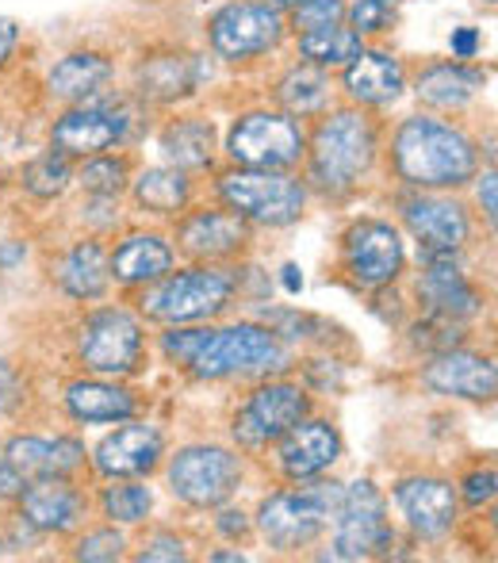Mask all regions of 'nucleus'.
<instances>
[{"instance_id":"nucleus-1","label":"nucleus","mask_w":498,"mask_h":563,"mask_svg":"<svg viewBox=\"0 0 498 563\" xmlns=\"http://www.w3.org/2000/svg\"><path fill=\"white\" fill-rule=\"evenodd\" d=\"M154 353L188 384H253L265 376L296 372V349L276 338L261 319H219L192 327H162Z\"/></svg>"},{"instance_id":"nucleus-2","label":"nucleus","mask_w":498,"mask_h":563,"mask_svg":"<svg viewBox=\"0 0 498 563\" xmlns=\"http://www.w3.org/2000/svg\"><path fill=\"white\" fill-rule=\"evenodd\" d=\"M484 165V142L456 115L410 112L384 134V169L410 192H464Z\"/></svg>"},{"instance_id":"nucleus-3","label":"nucleus","mask_w":498,"mask_h":563,"mask_svg":"<svg viewBox=\"0 0 498 563\" xmlns=\"http://www.w3.org/2000/svg\"><path fill=\"white\" fill-rule=\"evenodd\" d=\"M387 123L376 112L337 100L330 112L307 123L303 180L319 200H353L384 169Z\"/></svg>"},{"instance_id":"nucleus-4","label":"nucleus","mask_w":498,"mask_h":563,"mask_svg":"<svg viewBox=\"0 0 498 563\" xmlns=\"http://www.w3.org/2000/svg\"><path fill=\"white\" fill-rule=\"evenodd\" d=\"M239 303V265H200V261H177L162 280L131 296V307L150 330L219 322Z\"/></svg>"},{"instance_id":"nucleus-5","label":"nucleus","mask_w":498,"mask_h":563,"mask_svg":"<svg viewBox=\"0 0 498 563\" xmlns=\"http://www.w3.org/2000/svg\"><path fill=\"white\" fill-rule=\"evenodd\" d=\"M342 479L319 475V479L284 483V487L261 495L253 510V537L273 556H311L327 541L330 518L342 503Z\"/></svg>"},{"instance_id":"nucleus-6","label":"nucleus","mask_w":498,"mask_h":563,"mask_svg":"<svg viewBox=\"0 0 498 563\" xmlns=\"http://www.w3.org/2000/svg\"><path fill=\"white\" fill-rule=\"evenodd\" d=\"M74 361L89 376L139 379L154 353V338L131 303H89L74 322Z\"/></svg>"},{"instance_id":"nucleus-7","label":"nucleus","mask_w":498,"mask_h":563,"mask_svg":"<svg viewBox=\"0 0 498 563\" xmlns=\"http://www.w3.org/2000/svg\"><path fill=\"white\" fill-rule=\"evenodd\" d=\"M162 483L177 506L192 514H211L234 503L250 479V456L226 441H185L162 460Z\"/></svg>"},{"instance_id":"nucleus-8","label":"nucleus","mask_w":498,"mask_h":563,"mask_svg":"<svg viewBox=\"0 0 498 563\" xmlns=\"http://www.w3.org/2000/svg\"><path fill=\"white\" fill-rule=\"evenodd\" d=\"M211 200L239 211L253 230H291L307 219L314 196L303 173L242 169L223 162L211 173Z\"/></svg>"},{"instance_id":"nucleus-9","label":"nucleus","mask_w":498,"mask_h":563,"mask_svg":"<svg viewBox=\"0 0 498 563\" xmlns=\"http://www.w3.org/2000/svg\"><path fill=\"white\" fill-rule=\"evenodd\" d=\"M314 552L319 560L334 563H365L391 560L399 549V521L391 518L387 490L376 479H353L342 487L334 518H330L327 541Z\"/></svg>"},{"instance_id":"nucleus-10","label":"nucleus","mask_w":498,"mask_h":563,"mask_svg":"<svg viewBox=\"0 0 498 563\" xmlns=\"http://www.w3.org/2000/svg\"><path fill=\"white\" fill-rule=\"evenodd\" d=\"M307 415H314V395L307 391L296 372H284V376H265L246 384L242 399L231 407L226 433H231V445L253 460L268 452V445L284 430H291Z\"/></svg>"},{"instance_id":"nucleus-11","label":"nucleus","mask_w":498,"mask_h":563,"mask_svg":"<svg viewBox=\"0 0 498 563\" xmlns=\"http://www.w3.org/2000/svg\"><path fill=\"white\" fill-rule=\"evenodd\" d=\"M219 150H223L226 165L299 173L307 157V123L265 100V104L242 108L231 119Z\"/></svg>"},{"instance_id":"nucleus-12","label":"nucleus","mask_w":498,"mask_h":563,"mask_svg":"<svg viewBox=\"0 0 498 563\" xmlns=\"http://www.w3.org/2000/svg\"><path fill=\"white\" fill-rule=\"evenodd\" d=\"M410 273L407 238L395 219L357 216L337 234V276L361 296L395 288Z\"/></svg>"},{"instance_id":"nucleus-13","label":"nucleus","mask_w":498,"mask_h":563,"mask_svg":"<svg viewBox=\"0 0 498 563\" xmlns=\"http://www.w3.org/2000/svg\"><path fill=\"white\" fill-rule=\"evenodd\" d=\"M142 112L146 108L134 104L126 92H108V97L89 100V104L58 108V115L46 126V146L66 154L69 162L104 154V150H123L131 146Z\"/></svg>"},{"instance_id":"nucleus-14","label":"nucleus","mask_w":498,"mask_h":563,"mask_svg":"<svg viewBox=\"0 0 498 563\" xmlns=\"http://www.w3.org/2000/svg\"><path fill=\"white\" fill-rule=\"evenodd\" d=\"M208 51L223 66H253L284 51L288 43V20L261 0H226L203 23Z\"/></svg>"},{"instance_id":"nucleus-15","label":"nucleus","mask_w":498,"mask_h":563,"mask_svg":"<svg viewBox=\"0 0 498 563\" xmlns=\"http://www.w3.org/2000/svg\"><path fill=\"white\" fill-rule=\"evenodd\" d=\"M407 276L414 311L445 314L472 330L491 311V291L472 276L468 253H418V268Z\"/></svg>"},{"instance_id":"nucleus-16","label":"nucleus","mask_w":498,"mask_h":563,"mask_svg":"<svg viewBox=\"0 0 498 563\" xmlns=\"http://www.w3.org/2000/svg\"><path fill=\"white\" fill-rule=\"evenodd\" d=\"M395 223L418 253H468L476 242V211L461 192H395Z\"/></svg>"},{"instance_id":"nucleus-17","label":"nucleus","mask_w":498,"mask_h":563,"mask_svg":"<svg viewBox=\"0 0 498 563\" xmlns=\"http://www.w3.org/2000/svg\"><path fill=\"white\" fill-rule=\"evenodd\" d=\"M169 238L180 261H200V265H239L253 257L257 245V230L219 200L180 211L169 223Z\"/></svg>"},{"instance_id":"nucleus-18","label":"nucleus","mask_w":498,"mask_h":563,"mask_svg":"<svg viewBox=\"0 0 498 563\" xmlns=\"http://www.w3.org/2000/svg\"><path fill=\"white\" fill-rule=\"evenodd\" d=\"M387 503L399 514V526L414 544H445L461 526L456 479L441 472H407L391 483Z\"/></svg>"},{"instance_id":"nucleus-19","label":"nucleus","mask_w":498,"mask_h":563,"mask_svg":"<svg viewBox=\"0 0 498 563\" xmlns=\"http://www.w3.org/2000/svg\"><path fill=\"white\" fill-rule=\"evenodd\" d=\"M169 452L165 426L134 415L115 422L97 445L89 449V475L92 479H154L162 472V460Z\"/></svg>"},{"instance_id":"nucleus-20","label":"nucleus","mask_w":498,"mask_h":563,"mask_svg":"<svg viewBox=\"0 0 498 563\" xmlns=\"http://www.w3.org/2000/svg\"><path fill=\"white\" fill-rule=\"evenodd\" d=\"M418 387L438 399H453V402H495L498 395V361L491 349H476L468 345H453L441 349L433 356H422V368H418Z\"/></svg>"},{"instance_id":"nucleus-21","label":"nucleus","mask_w":498,"mask_h":563,"mask_svg":"<svg viewBox=\"0 0 498 563\" xmlns=\"http://www.w3.org/2000/svg\"><path fill=\"white\" fill-rule=\"evenodd\" d=\"M345 456V438L337 430L334 418L307 415L299 418L291 430H284L280 438L268 445V464H273L280 483H303L330 475Z\"/></svg>"},{"instance_id":"nucleus-22","label":"nucleus","mask_w":498,"mask_h":563,"mask_svg":"<svg viewBox=\"0 0 498 563\" xmlns=\"http://www.w3.org/2000/svg\"><path fill=\"white\" fill-rule=\"evenodd\" d=\"M208 54L177 51V46H165V51L142 54L131 66V89L126 97L142 108H177L185 100H192L203 89V81L211 77Z\"/></svg>"},{"instance_id":"nucleus-23","label":"nucleus","mask_w":498,"mask_h":563,"mask_svg":"<svg viewBox=\"0 0 498 563\" xmlns=\"http://www.w3.org/2000/svg\"><path fill=\"white\" fill-rule=\"evenodd\" d=\"M337 81V97L345 104H357L365 112H391L402 97H407L410 85V69L391 46L365 43V51L350 62L345 69L334 74Z\"/></svg>"},{"instance_id":"nucleus-24","label":"nucleus","mask_w":498,"mask_h":563,"mask_svg":"<svg viewBox=\"0 0 498 563\" xmlns=\"http://www.w3.org/2000/svg\"><path fill=\"white\" fill-rule=\"evenodd\" d=\"M38 537H74L81 526H89L92 490L81 479H62V475H43L23 487V495L12 506Z\"/></svg>"},{"instance_id":"nucleus-25","label":"nucleus","mask_w":498,"mask_h":563,"mask_svg":"<svg viewBox=\"0 0 498 563\" xmlns=\"http://www.w3.org/2000/svg\"><path fill=\"white\" fill-rule=\"evenodd\" d=\"M177 261L169 230L162 227H123L115 238H108V276L123 296L162 280Z\"/></svg>"},{"instance_id":"nucleus-26","label":"nucleus","mask_w":498,"mask_h":563,"mask_svg":"<svg viewBox=\"0 0 498 563\" xmlns=\"http://www.w3.org/2000/svg\"><path fill=\"white\" fill-rule=\"evenodd\" d=\"M487 74L476 62H461V58H433L422 69L410 74L407 92H414L418 108L422 112H438V115H464L479 97H484Z\"/></svg>"},{"instance_id":"nucleus-27","label":"nucleus","mask_w":498,"mask_h":563,"mask_svg":"<svg viewBox=\"0 0 498 563\" xmlns=\"http://www.w3.org/2000/svg\"><path fill=\"white\" fill-rule=\"evenodd\" d=\"M58 407L66 415V422L74 426H115L126 418L142 415V391L131 379H112V376H81L66 379L58 395Z\"/></svg>"},{"instance_id":"nucleus-28","label":"nucleus","mask_w":498,"mask_h":563,"mask_svg":"<svg viewBox=\"0 0 498 563\" xmlns=\"http://www.w3.org/2000/svg\"><path fill=\"white\" fill-rule=\"evenodd\" d=\"M51 284L62 299L69 303H100L112 291V276H108V238L97 234H77L69 238L62 250H54L51 265Z\"/></svg>"},{"instance_id":"nucleus-29","label":"nucleus","mask_w":498,"mask_h":563,"mask_svg":"<svg viewBox=\"0 0 498 563\" xmlns=\"http://www.w3.org/2000/svg\"><path fill=\"white\" fill-rule=\"evenodd\" d=\"M115 77H120V66H115L112 54L97 51V46H77V51H66L46 69L43 92L58 108L89 104V100L115 92Z\"/></svg>"},{"instance_id":"nucleus-30","label":"nucleus","mask_w":498,"mask_h":563,"mask_svg":"<svg viewBox=\"0 0 498 563\" xmlns=\"http://www.w3.org/2000/svg\"><path fill=\"white\" fill-rule=\"evenodd\" d=\"M123 200L131 203L134 216L150 219V223L169 227L180 211L196 203V177L185 169H177V165H169V162L142 165V169H134Z\"/></svg>"},{"instance_id":"nucleus-31","label":"nucleus","mask_w":498,"mask_h":563,"mask_svg":"<svg viewBox=\"0 0 498 563\" xmlns=\"http://www.w3.org/2000/svg\"><path fill=\"white\" fill-rule=\"evenodd\" d=\"M219 126L203 112H173L157 131V150L169 165L203 177L223 165V150H219Z\"/></svg>"},{"instance_id":"nucleus-32","label":"nucleus","mask_w":498,"mask_h":563,"mask_svg":"<svg viewBox=\"0 0 498 563\" xmlns=\"http://www.w3.org/2000/svg\"><path fill=\"white\" fill-rule=\"evenodd\" d=\"M337 100L342 97H337L334 74H327V69L311 66V62H299V58H291L288 66L268 81V104H276L280 112L303 119V123H311V119H319L322 112H330Z\"/></svg>"},{"instance_id":"nucleus-33","label":"nucleus","mask_w":498,"mask_h":563,"mask_svg":"<svg viewBox=\"0 0 498 563\" xmlns=\"http://www.w3.org/2000/svg\"><path fill=\"white\" fill-rule=\"evenodd\" d=\"M154 510L157 490L150 487V479H100V487L92 490V514L100 521L126 529V533L150 526Z\"/></svg>"},{"instance_id":"nucleus-34","label":"nucleus","mask_w":498,"mask_h":563,"mask_svg":"<svg viewBox=\"0 0 498 563\" xmlns=\"http://www.w3.org/2000/svg\"><path fill=\"white\" fill-rule=\"evenodd\" d=\"M253 319H261L265 327L276 330V338L288 341L291 349H334V341L345 334L337 322L330 319H319V314L311 311H299V307H288V303H257L253 307Z\"/></svg>"},{"instance_id":"nucleus-35","label":"nucleus","mask_w":498,"mask_h":563,"mask_svg":"<svg viewBox=\"0 0 498 563\" xmlns=\"http://www.w3.org/2000/svg\"><path fill=\"white\" fill-rule=\"evenodd\" d=\"M15 185H20V192L27 196L31 203H58L69 196V188H74V162H69L66 154H58V150L43 146L35 157H27V162L20 165V173H15Z\"/></svg>"},{"instance_id":"nucleus-36","label":"nucleus","mask_w":498,"mask_h":563,"mask_svg":"<svg viewBox=\"0 0 498 563\" xmlns=\"http://www.w3.org/2000/svg\"><path fill=\"white\" fill-rule=\"evenodd\" d=\"M291 46H296L299 62H311V66L327 69V74H337L365 51V38L353 27H345V23H334V27L311 31V35H296Z\"/></svg>"},{"instance_id":"nucleus-37","label":"nucleus","mask_w":498,"mask_h":563,"mask_svg":"<svg viewBox=\"0 0 498 563\" xmlns=\"http://www.w3.org/2000/svg\"><path fill=\"white\" fill-rule=\"evenodd\" d=\"M131 177L134 157L126 150H104V154L74 162V188L81 196H115V200H123Z\"/></svg>"},{"instance_id":"nucleus-38","label":"nucleus","mask_w":498,"mask_h":563,"mask_svg":"<svg viewBox=\"0 0 498 563\" xmlns=\"http://www.w3.org/2000/svg\"><path fill=\"white\" fill-rule=\"evenodd\" d=\"M402 341H407L410 356H433L441 349H453V345H468L476 330L464 327V322H453L445 314H430V311H410V319L402 322Z\"/></svg>"},{"instance_id":"nucleus-39","label":"nucleus","mask_w":498,"mask_h":563,"mask_svg":"<svg viewBox=\"0 0 498 563\" xmlns=\"http://www.w3.org/2000/svg\"><path fill=\"white\" fill-rule=\"evenodd\" d=\"M69 556L81 563H115L131 556V537L126 529L112 526V521H100V526H81L74 533V549Z\"/></svg>"},{"instance_id":"nucleus-40","label":"nucleus","mask_w":498,"mask_h":563,"mask_svg":"<svg viewBox=\"0 0 498 563\" xmlns=\"http://www.w3.org/2000/svg\"><path fill=\"white\" fill-rule=\"evenodd\" d=\"M407 0H345V27L357 31L365 43L387 38L402 20Z\"/></svg>"},{"instance_id":"nucleus-41","label":"nucleus","mask_w":498,"mask_h":563,"mask_svg":"<svg viewBox=\"0 0 498 563\" xmlns=\"http://www.w3.org/2000/svg\"><path fill=\"white\" fill-rule=\"evenodd\" d=\"M0 456L23 475V479H43L51 475V433H35V430H20L8 433L0 441Z\"/></svg>"},{"instance_id":"nucleus-42","label":"nucleus","mask_w":498,"mask_h":563,"mask_svg":"<svg viewBox=\"0 0 498 563\" xmlns=\"http://www.w3.org/2000/svg\"><path fill=\"white\" fill-rule=\"evenodd\" d=\"M134 563H185L192 560V541L185 533H177L173 526H157L142 537L139 544H131V556Z\"/></svg>"},{"instance_id":"nucleus-43","label":"nucleus","mask_w":498,"mask_h":563,"mask_svg":"<svg viewBox=\"0 0 498 563\" xmlns=\"http://www.w3.org/2000/svg\"><path fill=\"white\" fill-rule=\"evenodd\" d=\"M77 223H81L85 234L115 238L126 227L123 200H115V196H85L81 208H77Z\"/></svg>"},{"instance_id":"nucleus-44","label":"nucleus","mask_w":498,"mask_h":563,"mask_svg":"<svg viewBox=\"0 0 498 563\" xmlns=\"http://www.w3.org/2000/svg\"><path fill=\"white\" fill-rule=\"evenodd\" d=\"M288 20V35H311V31L334 27V23H345V0H299L291 12H284Z\"/></svg>"},{"instance_id":"nucleus-45","label":"nucleus","mask_w":498,"mask_h":563,"mask_svg":"<svg viewBox=\"0 0 498 563\" xmlns=\"http://www.w3.org/2000/svg\"><path fill=\"white\" fill-rule=\"evenodd\" d=\"M456 495H461V506H468V510H484V506L495 503L498 495V472L491 460H479V464H472L464 475H456Z\"/></svg>"},{"instance_id":"nucleus-46","label":"nucleus","mask_w":498,"mask_h":563,"mask_svg":"<svg viewBox=\"0 0 498 563\" xmlns=\"http://www.w3.org/2000/svg\"><path fill=\"white\" fill-rule=\"evenodd\" d=\"M89 472V449L77 433H51V475L81 479Z\"/></svg>"},{"instance_id":"nucleus-47","label":"nucleus","mask_w":498,"mask_h":563,"mask_svg":"<svg viewBox=\"0 0 498 563\" xmlns=\"http://www.w3.org/2000/svg\"><path fill=\"white\" fill-rule=\"evenodd\" d=\"M211 533L223 544H246L253 537V514L234 503H223L211 510Z\"/></svg>"},{"instance_id":"nucleus-48","label":"nucleus","mask_w":498,"mask_h":563,"mask_svg":"<svg viewBox=\"0 0 498 563\" xmlns=\"http://www.w3.org/2000/svg\"><path fill=\"white\" fill-rule=\"evenodd\" d=\"M472 211L487 223V230L495 234L498 223V173L495 165H479V173L472 177Z\"/></svg>"},{"instance_id":"nucleus-49","label":"nucleus","mask_w":498,"mask_h":563,"mask_svg":"<svg viewBox=\"0 0 498 563\" xmlns=\"http://www.w3.org/2000/svg\"><path fill=\"white\" fill-rule=\"evenodd\" d=\"M27 399V384H23V372L15 368L8 356H0V418H12L15 410Z\"/></svg>"},{"instance_id":"nucleus-50","label":"nucleus","mask_w":498,"mask_h":563,"mask_svg":"<svg viewBox=\"0 0 498 563\" xmlns=\"http://www.w3.org/2000/svg\"><path fill=\"white\" fill-rule=\"evenodd\" d=\"M479 51H484V35H479V27H453V35H449V54L461 62H476Z\"/></svg>"},{"instance_id":"nucleus-51","label":"nucleus","mask_w":498,"mask_h":563,"mask_svg":"<svg viewBox=\"0 0 498 563\" xmlns=\"http://www.w3.org/2000/svg\"><path fill=\"white\" fill-rule=\"evenodd\" d=\"M20 43H23L20 20H12V15H0V74H4V69L15 62V51H20Z\"/></svg>"},{"instance_id":"nucleus-52","label":"nucleus","mask_w":498,"mask_h":563,"mask_svg":"<svg viewBox=\"0 0 498 563\" xmlns=\"http://www.w3.org/2000/svg\"><path fill=\"white\" fill-rule=\"evenodd\" d=\"M23 487H27V479L0 456V506H15V498L23 495Z\"/></svg>"},{"instance_id":"nucleus-53","label":"nucleus","mask_w":498,"mask_h":563,"mask_svg":"<svg viewBox=\"0 0 498 563\" xmlns=\"http://www.w3.org/2000/svg\"><path fill=\"white\" fill-rule=\"evenodd\" d=\"M27 257H31L27 238H4L0 242V273H15Z\"/></svg>"},{"instance_id":"nucleus-54","label":"nucleus","mask_w":498,"mask_h":563,"mask_svg":"<svg viewBox=\"0 0 498 563\" xmlns=\"http://www.w3.org/2000/svg\"><path fill=\"white\" fill-rule=\"evenodd\" d=\"M273 284L284 291V296H299V291H303V268H299L296 261H288V265H280V273H276Z\"/></svg>"},{"instance_id":"nucleus-55","label":"nucleus","mask_w":498,"mask_h":563,"mask_svg":"<svg viewBox=\"0 0 498 563\" xmlns=\"http://www.w3.org/2000/svg\"><path fill=\"white\" fill-rule=\"evenodd\" d=\"M203 560H208V563H242V560H250V556L239 549V544H223V549H208V552H203Z\"/></svg>"},{"instance_id":"nucleus-56","label":"nucleus","mask_w":498,"mask_h":563,"mask_svg":"<svg viewBox=\"0 0 498 563\" xmlns=\"http://www.w3.org/2000/svg\"><path fill=\"white\" fill-rule=\"evenodd\" d=\"M261 4L276 8V12H291V8H296V4H299V0H261Z\"/></svg>"},{"instance_id":"nucleus-57","label":"nucleus","mask_w":498,"mask_h":563,"mask_svg":"<svg viewBox=\"0 0 498 563\" xmlns=\"http://www.w3.org/2000/svg\"><path fill=\"white\" fill-rule=\"evenodd\" d=\"M0 521H4V518H0ZM0 552H4V544H0Z\"/></svg>"},{"instance_id":"nucleus-58","label":"nucleus","mask_w":498,"mask_h":563,"mask_svg":"<svg viewBox=\"0 0 498 563\" xmlns=\"http://www.w3.org/2000/svg\"><path fill=\"white\" fill-rule=\"evenodd\" d=\"M484 4H495V0H484Z\"/></svg>"}]
</instances>
